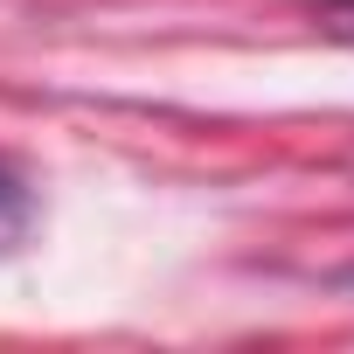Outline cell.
Instances as JSON below:
<instances>
[{"instance_id":"cell-1","label":"cell","mask_w":354,"mask_h":354,"mask_svg":"<svg viewBox=\"0 0 354 354\" xmlns=\"http://www.w3.org/2000/svg\"><path fill=\"white\" fill-rule=\"evenodd\" d=\"M319 21H326L333 35H347V42H354V0H326V8H319Z\"/></svg>"}]
</instances>
